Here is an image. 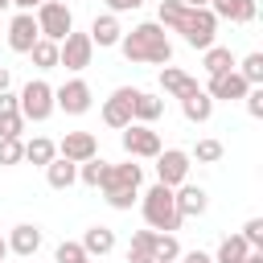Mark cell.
I'll return each mask as SVG.
<instances>
[{
    "mask_svg": "<svg viewBox=\"0 0 263 263\" xmlns=\"http://www.w3.org/2000/svg\"><path fill=\"white\" fill-rule=\"evenodd\" d=\"M119 49H123L127 62H144V66H164L173 58V41H168V33L156 21H144L132 33H123L119 37Z\"/></svg>",
    "mask_w": 263,
    "mask_h": 263,
    "instance_id": "obj_1",
    "label": "cell"
},
{
    "mask_svg": "<svg viewBox=\"0 0 263 263\" xmlns=\"http://www.w3.org/2000/svg\"><path fill=\"white\" fill-rule=\"evenodd\" d=\"M140 210H144V222H148V230H160V234H173L185 218L177 214V197H173V189L168 185H152L144 197H140Z\"/></svg>",
    "mask_w": 263,
    "mask_h": 263,
    "instance_id": "obj_2",
    "label": "cell"
},
{
    "mask_svg": "<svg viewBox=\"0 0 263 263\" xmlns=\"http://www.w3.org/2000/svg\"><path fill=\"white\" fill-rule=\"evenodd\" d=\"M173 33H181L185 45H193V49H210L214 45V33H218V16L210 8H189L185 4V16H181V25Z\"/></svg>",
    "mask_w": 263,
    "mask_h": 263,
    "instance_id": "obj_3",
    "label": "cell"
},
{
    "mask_svg": "<svg viewBox=\"0 0 263 263\" xmlns=\"http://www.w3.org/2000/svg\"><path fill=\"white\" fill-rule=\"evenodd\" d=\"M16 103H21L25 123H29V119H33V123H45V119L53 115V86H49V82H41V78H29V82H25V90L16 95Z\"/></svg>",
    "mask_w": 263,
    "mask_h": 263,
    "instance_id": "obj_4",
    "label": "cell"
},
{
    "mask_svg": "<svg viewBox=\"0 0 263 263\" xmlns=\"http://www.w3.org/2000/svg\"><path fill=\"white\" fill-rule=\"evenodd\" d=\"M90 58H95L90 33H74V29H70V33L58 41V66H66V70H86Z\"/></svg>",
    "mask_w": 263,
    "mask_h": 263,
    "instance_id": "obj_5",
    "label": "cell"
},
{
    "mask_svg": "<svg viewBox=\"0 0 263 263\" xmlns=\"http://www.w3.org/2000/svg\"><path fill=\"white\" fill-rule=\"evenodd\" d=\"M37 29H41V37L62 41L74 29V16H70V8L62 0H45V4H37Z\"/></svg>",
    "mask_w": 263,
    "mask_h": 263,
    "instance_id": "obj_6",
    "label": "cell"
},
{
    "mask_svg": "<svg viewBox=\"0 0 263 263\" xmlns=\"http://www.w3.org/2000/svg\"><path fill=\"white\" fill-rule=\"evenodd\" d=\"M123 152H127L132 160H156L160 136H156L148 123H127V127H123Z\"/></svg>",
    "mask_w": 263,
    "mask_h": 263,
    "instance_id": "obj_7",
    "label": "cell"
},
{
    "mask_svg": "<svg viewBox=\"0 0 263 263\" xmlns=\"http://www.w3.org/2000/svg\"><path fill=\"white\" fill-rule=\"evenodd\" d=\"M185 177H189V152H181V148L156 152V181L160 185L177 189V185H185Z\"/></svg>",
    "mask_w": 263,
    "mask_h": 263,
    "instance_id": "obj_8",
    "label": "cell"
},
{
    "mask_svg": "<svg viewBox=\"0 0 263 263\" xmlns=\"http://www.w3.org/2000/svg\"><path fill=\"white\" fill-rule=\"evenodd\" d=\"M53 107L66 111V115H86V111H90V86H86L82 78L62 82V86L53 90Z\"/></svg>",
    "mask_w": 263,
    "mask_h": 263,
    "instance_id": "obj_9",
    "label": "cell"
},
{
    "mask_svg": "<svg viewBox=\"0 0 263 263\" xmlns=\"http://www.w3.org/2000/svg\"><path fill=\"white\" fill-rule=\"evenodd\" d=\"M132 99H136V86H119V90H111V99L103 103V123L123 132V127L132 123Z\"/></svg>",
    "mask_w": 263,
    "mask_h": 263,
    "instance_id": "obj_10",
    "label": "cell"
},
{
    "mask_svg": "<svg viewBox=\"0 0 263 263\" xmlns=\"http://www.w3.org/2000/svg\"><path fill=\"white\" fill-rule=\"evenodd\" d=\"M37 37H41L37 16H33V12H16L12 25H8V49H12V53H29Z\"/></svg>",
    "mask_w": 263,
    "mask_h": 263,
    "instance_id": "obj_11",
    "label": "cell"
},
{
    "mask_svg": "<svg viewBox=\"0 0 263 263\" xmlns=\"http://www.w3.org/2000/svg\"><path fill=\"white\" fill-rule=\"evenodd\" d=\"M251 86H247V78L238 74V70H226V74H210V86H205V95L210 99H226V103H234V99H242Z\"/></svg>",
    "mask_w": 263,
    "mask_h": 263,
    "instance_id": "obj_12",
    "label": "cell"
},
{
    "mask_svg": "<svg viewBox=\"0 0 263 263\" xmlns=\"http://www.w3.org/2000/svg\"><path fill=\"white\" fill-rule=\"evenodd\" d=\"M58 156H66V160L82 164V160L99 156V144H95V136H90V132H66V136H62V144H58Z\"/></svg>",
    "mask_w": 263,
    "mask_h": 263,
    "instance_id": "obj_13",
    "label": "cell"
},
{
    "mask_svg": "<svg viewBox=\"0 0 263 263\" xmlns=\"http://www.w3.org/2000/svg\"><path fill=\"white\" fill-rule=\"evenodd\" d=\"M140 181H144V168L127 156L123 164H107V177H103L99 189H115V185H119V189H140Z\"/></svg>",
    "mask_w": 263,
    "mask_h": 263,
    "instance_id": "obj_14",
    "label": "cell"
},
{
    "mask_svg": "<svg viewBox=\"0 0 263 263\" xmlns=\"http://www.w3.org/2000/svg\"><path fill=\"white\" fill-rule=\"evenodd\" d=\"M173 197H177V214H181V218H201L205 205H210V193H205L201 185H177Z\"/></svg>",
    "mask_w": 263,
    "mask_h": 263,
    "instance_id": "obj_15",
    "label": "cell"
},
{
    "mask_svg": "<svg viewBox=\"0 0 263 263\" xmlns=\"http://www.w3.org/2000/svg\"><path fill=\"white\" fill-rule=\"evenodd\" d=\"M205 8H210L218 21H234V25H251L255 12H259L255 0H210Z\"/></svg>",
    "mask_w": 263,
    "mask_h": 263,
    "instance_id": "obj_16",
    "label": "cell"
},
{
    "mask_svg": "<svg viewBox=\"0 0 263 263\" xmlns=\"http://www.w3.org/2000/svg\"><path fill=\"white\" fill-rule=\"evenodd\" d=\"M37 247H41V226H33V222L12 226V234H8V251H12V255L33 259V255H37Z\"/></svg>",
    "mask_w": 263,
    "mask_h": 263,
    "instance_id": "obj_17",
    "label": "cell"
},
{
    "mask_svg": "<svg viewBox=\"0 0 263 263\" xmlns=\"http://www.w3.org/2000/svg\"><path fill=\"white\" fill-rule=\"evenodd\" d=\"M25 132V115H21V103L16 95L0 90V136H21Z\"/></svg>",
    "mask_w": 263,
    "mask_h": 263,
    "instance_id": "obj_18",
    "label": "cell"
},
{
    "mask_svg": "<svg viewBox=\"0 0 263 263\" xmlns=\"http://www.w3.org/2000/svg\"><path fill=\"white\" fill-rule=\"evenodd\" d=\"M160 86H164V95L185 99V95H193V90H197V78H193V74H185V70H177V66H164V70H160Z\"/></svg>",
    "mask_w": 263,
    "mask_h": 263,
    "instance_id": "obj_19",
    "label": "cell"
},
{
    "mask_svg": "<svg viewBox=\"0 0 263 263\" xmlns=\"http://www.w3.org/2000/svg\"><path fill=\"white\" fill-rule=\"evenodd\" d=\"M119 37H123V29H119V21H115V12H103V16H95L90 21V41L95 45H119Z\"/></svg>",
    "mask_w": 263,
    "mask_h": 263,
    "instance_id": "obj_20",
    "label": "cell"
},
{
    "mask_svg": "<svg viewBox=\"0 0 263 263\" xmlns=\"http://www.w3.org/2000/svg\"><path fill=\"white\" fill-rule=\"evenodd\" d=\"M160 115H164V99H156L148 90H136V99H132V123H152Z\"/></svg>",
    "mask_w": 263,
    "mask_h": 263,
    "instance_id": "obj_21",
    "label": "cell"
},
{
    "mask_svg": "<svg viewBox=\"0 0 263 263\" xmlns=\"http://www.w3.org/2000/svg\"><path fill=\"white\" fill-rule=\"evenodd\" d=\"M45 181H49V189H70V185L78 181V164L66 160V156H53V160L45 164Z\"/></svg>",
    "mask_w": 263,
    "mask_h": 263,
    "instance_id": "obj_22",
    "label": "cell"
},
{
    "mask_svg": "<svg viewBox=\"0 0 263 263\" xmlns=\"http://www.w3.org/2000/svg\"><path fill=\"white\" fill-rule=\"evenodd\" d=\"M181 111H185V119H189V123H205V119L214 115V99L197 86L193 95H185V99H181Z\"/></svg>",
    "mask_w": 263,
    "mask_h": 263,
    "instance_id": "obj_23",
    "label": "cell"
},
{
    "mask_svg": "<svg viewBox=\"0 0 263 263\" xmlns=\"http://www.w3.org/2000/svg\"><path fill=\"white\" fill-rule=\"evenodd\" d=\"M82 251H86V255H99V259L111 255V251H115V230H111V226H90V230L82 234Z\"/></svg>",
    "mask_w": 263,
    "mask_h": 263,
    "instance_id": "obj_24",
    "label": "cell"
},
{
    "mask_svg": "<svg viewBox=\"0 0 263 263\" xmlns=\"http://www.w3.org/2000/svg\"><path fill=\"white\" fill-rule=\"evenodd\" d=\"M205 58H201V66H205V74H226V70H234V53L226 49V45H210V49H201Z\"/></svg>",
    "mask_w": 263,
    "mask_h": 263,
    "instance_id": "obj_25",
    "label": "cell"
},
{
    "mask_svg": "<svg viewBox=\"0 0 263 263\" xmlns=\"http://www.w3.org/2000/svg\"><path fill=\"white\" fill-rule=\"evenodd\" d=\"M53 156H58V144L45 140V136H33V140L25 144V160H29V164H41V168H45Z\"/></svg>",
    "mask_w": 263,
    "mask_h": 263,
    "instance_id": "obj_26",
    "label": "cell"
},
{
    "mask_svg": "<svg viewBox=\"0 0 263 263\" xmlns=\"http://www.w3.org/2000/svg\"><path fill=\"white\" fill-rule=\"evenodd\" d=\"M29 58H33V66H37V70H53V66H58V41L37 37V41H33V49H29Z\"/></svg>",
    "mask_w": 263,
    "mask_h": 263,
    "instance_id": "obj_27",
    "label": "cell"
},
{
    "mask_svg": "<svg viewBox=\"0 0 263 263\" xmlns=\"http://www.w3.org/2000/svg\"><path fill=\"white\" fill-rule=\"evenodd\" d=\"M247 238L242 234H230V238H222V247H218V255H214V263H242L247 259Z\"/></svg>",
    "mask_w": 263,
    "mask_h": 263,
    "instance_id": "obj_28",
    "label": "cell"
},
{
    "mask_svg": "<svg viewBox=\"0 0 263 263\" xmlns=\"http://www.w3.org/2000/svg\"><path fill=\"white\" fill-rule=\"evenodd\" d=\"M173 259H181V242H177L173 234H160V230H156V242H152V263H173Z\"/></svg>",
    "mask_w": 263,
    "mask_h": 263,
    "instance_id": "obj_29",
    "label": "cell"
},
{
    "mask_svg": "<svg viewBox=\"0 0 263 263\" xmlns=\"http://www.w3.org/2000/svg\"><path fill=\"white\" fill-rule=\"evenodd\" d=\"M234 70L247 78V86H263V53H247L242 62H234Z\"/></svg>",
    "mask_w": 263,
    "mask_h": 263,
    "instance_id": "obj_30",
    "label": "cell"
},
{
    "mask_svg": "<svg viewBox=\"0 0 263 263\" xmlns=\"http://www.w3.org/2000/svg\"><path fill=\"white\" fill-rule=\"evenodd\" d=\"M103 177H107V160L90 156V160H82V164H78V181H82V185L99 189V185H103Z\"/></svg>",
    "mask_w": 263,
    "mask_h": 263,
    "instance_id": "obj_31",
    "label": "cell"
},
{
    "mask_svg": "<svg viewBox=\"0 0 263 263\" xmlns=\"http://www.w3.org/2000/svg\"><path fill=\"white\" fill-rule=\"evenodd\" d=\"M156 16H160V21H156L160 29H177L181 16H185V4H181V0H160V12H156Z\"/></svg>",
    "mask_w": 263,
    "mask_h": 263,
    "instance_id": "obj_32",
    "label": "cell"
},
{
    "mask_svg": "<svg viewBox=\"0 0 263 263\" xmlns=\"http://www.w3.org/2000/svg\"><path fill=\"white\" fill-rule=\"evenodd\" d=\"M21 160H25L21 136H0V164H21Z\"/></svg>",
    "mask_w": 263,
    "mask_h": 263,
    "instance_id": "obj_33",
    "label": "cell"
},
{
    "mask_svg": "<svg viewBox=\"0 0 263 263\" xmlns=\"http://www.w3.org/2000/svg\"><path fill=\"white\" fill-rule=\"evenodd\" d=\"M193 160L218 164V160H222V140H197V144H193Z\"/></svg>",
    "mask_w": 263,
    "mask_h": 263,
    "instance_id": "obj_34",
    "label": "cell"
},
{
    "mask_svg": "<svg viewBox=\"0 0 263 263\" xmlns=\"http://www.w3.org/2000/svg\"><path fill=\"white\" fill-rule=\"evenodd\" d=\"M103 197H107L111 210H132L136 205V189H119V185L115 189H103Z\"/></svg>",
    "mask_w": 263,
    "mask_h": 263,
    "instance_id": "obj_35",
    "label": "cell"
},
{
    "mask_svg": "<svg viewBox=\"0 0 263 263\" xmlns=\"http://www.w3.org/2000/svg\"><path fill=\"white\" fill-rule=\"evenodd\" d=\"M53 259H58V263H90V255L82 251V242H62V247L53 251Z\"/></svg>",
    "mask_w": 263,
    "mask_h": 263,
    "instance_id": "obj_36",
    "label": "cell"
},
{
    "mask_svg": "<svg viewBox=\"0 0 263 263\" xmlns=\"http://www.w3.org/2000/svg\"><path fill=\"white\" fill-rule=\"evenodd\" d=\"M242 238H247L251 251H263V218H251V222L242 226Z\"/></svg>",
    "mask_w": 263,
    "mask_h": 263,
    "instance_id": "obj_37",
    "label": "cell"
},
{
    "mask_svg": "<svg viewBox=\"0 0 263 263\" xmlns=\"http://www.w3.org/2000/svg\"><path fill=\"white\" fill-rule=\"evenodd\" d=\"M242 99H247V111H251V119H263V86H251Z\"/></svg>",
    "mask_w": 263,
    "mask_h": 263,
    "instance_id": "obj_38",
    "label": "cell"
},
{
    "mask_svg": "<svg viewBox=\"0 0 263 263\" xmlns=\"http://www.w3.org/2000/svg\"><path fill=\"white\" fill-rule=\"evenodd\" d=\"M152 242H156V230H136L132 234V251H140V255H152Z\"/></svg>",
    "mask_w": 263,
    "mask_h": 263,
    "instance_id": "obj_39",
    "label": "cell"
},
{
    "mask_svg": "<svg viewBox=\"0 0 263 263\" xmlns=\"http://www.w3.org/2000/svg\"><path fill=\"white\" fill-rule=\"evenodd\" d=\"M144 0H107V8L111 12H132V8H140Z\"/></svg>",
    "mask_w": 263,
    "mask_h": 263,
    "instance_id": "obj_40",
    "label": "cell"
},
{
    "mask_svg": "<svg viewBox=\"0 0 263 263\" xmlns=\"http://www.w3.org/2000/svg\"><path fill=\"white\" fill-rule=\"evenodd\" d=\"M181 259H185V263H214V259H210V255H205V251H185V255H181Z\"/></svg>",
    "mask_w": 263,
    "mask_h": 263,
    "instance_id": "obj_41",
    "label": "cell"
},
{
    "mask_svg": "<svg viewBox=\"0 0 263 263\" xmlns=\"http://www.w3.org/2000/svg\"><path fill=\"white\" fill-rule=\"evenodd\" d=\"M12 4H16L21 12H33V8H37V4H45V0H12Z\"/></svg>",
    "mask_w": 263,
    "mask_h": 263,
    "instance_id": "obj_42",
    "label": "cell"
},
{
    "mask_svg": "<svg viewBox=\"0 0 263 263\" xmlns=\"http://www.w3.org/2000/svg\"><path fill=\"white\" fill-rule=\"evenodd\" d=\"M127 263H152V255H140V251H127Z\"/></svg>",
    "mask_w": 263,
    "mask_h": 263,
    "instance_id": "obj_43",
    "label": "cell"
},
{
    "mask_svg": "<svg viewBox=\"0 0 263 263\" xmlns=\"http://www.w3.org/2000/svg\"><path fill=\"white\" fill-rule=\"evenodd\" d=\"M181 4H189V8H205L210 0H181Z\"/></svg>",
    "mask_w": 263,
    "mask_h": 263,
    "instance_id": "obj_44",
    "label": "cell"
},
{
    "mask_svg": "<svg viewBox=\"0 0 263 263\" xmlns=\"http://www.w3.org/2000/svg\"><path fill=\"white\" fill-rule=\"evenodd\" d=\"M8 259V238H0V263Z\"/></svg>",
    "mask_w": 263,
    "mask_h": 263,
    "instance_id": "obj_45",
    "label": "cell"
},
{
    "mask_svg": "<svg viewBox=\"0 0 263 263\" xmlns=\"http://www.w3.org/2000/svg\"><path fill=\"white\" fill-rule=\"evenodd\" d=\"M0 90H8V70L0 66Z\"/></svg>",
    "mask_w": 263,
    "mask_h": 263,
    "instance_id": "obj_46",
    "label": "cell"
},
{
    "mask_svg": "<svg viewBox=\"0 0 263 263\" xmlns=\"http://www.w3.org/2000/svg\"><path fill=\"white\" fill-rule=\"evenodd\" d=\"M8 4H12V0H0V12H4V8H8Z\"/></svg>",
    "mask_w": 263,
    "mask_h": 263,
    "instance_id": "obj_47",
    "label": "cell"
}]
</instances>
